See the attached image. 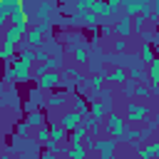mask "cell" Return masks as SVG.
Returning a JSON list of instances; mask_svg holds the SVG:
<instances>
[{
    "mask_svg": "<svg viewBox=\"0 0 159 159\" xmlns=\"http://www.w3.org/2000/svg\"><path fill=\"white\" fill-rule=\"evenodd\" d=\"M35 65H37V57H35V47H22L15 57H12V62H10V67H12V77H15V82H27V80H32V75H35Z\"/></svg>",
    "mask_w": 159,
    "mask_h": 159,
    "instance_id": "6da1fadb",
    "label": "cell"
},
{
    "mask_svg": "<svg viewBox=\"0 0 159 159\" xmlns=\"http://www.w3.org/2000/svg\"><path fill=\"white\" fill-rule=\"evenodd\" d=\"M102 129H104L109 137H114V139H119V142H122V137H124V132H127V117H122L119 112H114V109H112V112L104 117Z\"/></svg>",
    "mask_w": 159,
    "mask_h": 159,
    "instance_id": "7a4b0ae2",
    "label": "cell"
},
{
    "mask_svg": "<svg viewBox=\"0 0 159 159\" xmlns=\"http://www.w3.org/2000/svg\"><path fill=\"white\" fill-rule=\"evenodd\" d=\"M27 27H30V22H22V25H12V22H10V25H5V27H2V47L17 50L20 40H25Z\"/></svg>",
    "mask_w": 159,
    "mask_h": 159,
    "instance_id": "3957f363",
    "label": "cell"
},
{
    "mask_svg": "<svg viewBox=\"0 0 159 159\" xmlns=\"http://www.w3.org/2000/svg\"><path fill=\"white\" fill-rule=\"evenodd\" d=\"M147 117H149V107L142 104V102H134V97H132V99L127 102V124L142 127V124L147 122Z\"/></svg>",
    "mask_w": 159,
    "mask_h": 159,
    "instance_id": "277c9868",
    "label": "cell"
},
{
    "mask_svg": "<svg viewBox=\"0 0 159 159\" xmlns=\"http://www.w3.org/2000/svg\"><path fill=\"white\" fill-rule=\"evenodd\" d=\"M35 84H37L42 92H52V89H60V87H62V72H60V70H47L45 75L35 77Z\"/></svg>",
    "mask_w": 159,
    "mask_h": 159,
    "instance_id": "5b68a950",
    "label": "cell"
},
{
    "mask_svg": "<svg viewBox=\"0 0 159 159\" xmlns=\"http://www.w3.org/2000/svg\"><path fill=\"white\" fill-rule=\"evenodd\" d=\"M122 10L127 12V15H152L154 10H152V0H122Z\"/></svg>",
    "mask_w": 159,
    "mask_h": 159,
    "instance_id": "8992f818",
    "label": "cell"
},
{
    "mask_svg": "<svg viewBox=\"0 0 159 159\" xmlns=\"http://www.w3.org/2000/svg\"><path fill=\"white\" fill-rule=\"evenodd\" d=\"M117 144H119V139H114V137L112 139H94V152L104 159H112L117 152Z\"/></svg>",
    "mask_w": 159,
    "mask_h": 159,
    "instance_id": "52a82bcc",
    "label": "cell"
},
{
    "mask_svg": "<svg viewBox=\"0 0 159 159\" xmlns=\"http://www.w3.org/2000/svg\"><path fill=\"white\" fill-rule=\"evenodd\" d=\"M25 99H27V102H25V109H27V112H30V109H42V107L47 104V97H45V92H42L40 87L30 89Z\"/></svg>",
    "mask_w": 159,
    "mask_h": 159,
    "instance_id": "ba28073f",
    "label": "cell"
},
{
    "mask_svg": "<svg viewBox=\"0 0 159 159\" xmlns=\"http://www.w3.org/2000/svg\"><path fill=\"white\" fill-rule=\"evenodd\" d=\"M82 122H84V117H82V114H80V112L75 109V107H72V109H67V112H62V117H60V124H62V127H65L67 132L77 129V127H80Z\"/></svg>",
    "mask_w": 159,
    "mask_h": 159,
    "instance_id": "9c48e42d",
    "label": "cell"
},
{
    "mask_svg": "<svg viewBox=\"0 0 159 159\" xmlns=\"http://www.w3.org/2000/svg\"><path fill=\"white\" fill-rule=\"evenodd\" d=\"M114 32H117L119 37H127V40H129V37L134 35V20H132V15L124 12V15L114 22Z\"/></svg>",
    "mask_w": 159,
    "mask_h": 159,
    "instance_id": "30bf717a",
    "label": "cell"
},
{
    "mask_svg": "<svg viewBox=\"0 0 159 159\" xmlns=\"http://www.w3.org/2000/svg\"><path fill=\"white\" fill-rule=\"evenodd\" d=\"M127 72H129V80H134V82H149L147 65H144L142 60H134V62L127 67Z\"/></svg>",
    "mask_w": 159,
    "mask_h": 159,
    "instance_id": "8fae6325",
    "label": "cell"
},
{
    "mask_svg": "<svg viewBox=\"0 0 159 159\" xmlns=\"http://www.w3.org/2000/svg\"><path fill=\"white\" fill-rule=\"evenodd\" d=\"M20 2H25V0H0V30L10 22V12H12Z\"/></svg>",
    "mask_w": 159,
    "mask_h": 159,
    "instance_id": "7c38bea8",
    "label": "cell"
},
{
    "mask_svg": "<svg viewBox=\"0 0 159 159\" xmlns=\"http://www.w3.org/2000/svg\"><path fill=\"white\" fill-rule=\"evenodd\" d=\"M129 80V72H127V67H122V65H114L109 72H107V82H112V84H124Z\"/></svg>",
    "mask_w": 159,
    "mask_h": 159,
    "instance_id": "4fadbf2b",
    "label": "cell"
},
{
    "mask_svg": "<svg viewBox=\"0 0 159 159\" xmlns=\"http://www.w3.org/2000/svg\"><path fill=\"white\" fill-rule=\"evenodd\" d=\"M45 42V32L35 25V27H27V32H25V45H30V47H40Z\"/></svg>",
    "mask_w": 159,
    "mask_h": 159,
    "instance_id": "5bb4252c",
    "label": "cell"
},
{
    "mask_svg": "<svg viewBox=\"0 0 159 159\" xmlns=\"http://www.w3.org/2000/svg\"><path fill=\"white\" fill-rule=\"evenodd\" d=\"M10 22L12 25H22V22H30V15H27V7H25V2H20L12 12H10Z\"/></svg>",
    "mask_w": 159,
    "mask_h": 159,
    "instance_id": "9a60e30c",
    "label": "cell"
},
{
    "mask_svg": "<svg viewBox=\"0 0 159 159\" xmlns=\"http://www.w3.org/2000/svg\"><path fill=\"white\" fill-rule=\"evenodd\" d=\"M67 94H70V92H65L62 87H60V92H57V89H52V92H50V97H47V107H52V109L62 107V104L67 102Z\"/></svg>",
    "mask_w": 159,
    "mask_h": 159,
    "instance_id": "2e32d148",
    "label": "cell"
},
{
    "mask_svg": "<svg viewBox=\"0 0 159 159\" xmlns=\"http://www.w3.org/2000/svg\"><path fill=\"white\" fill-rule=\"evenodd\" d=\"M87 134H92V132H89V129L84 127V122H82L77 129H72V132H70V137H67V144H82Z\"/></svg>",
    "mask_w": 159,
    "mask_h": 159,
    "instance_id": "e0dca14e",
    "label": "cell"
},
{
    "mask_svg": "<svg viewBox=\"0 0 159 159\" xmlns=\"http://www.w3.org/2000/svg\"><path fill=\"white\" fill-rule=\"evenodd\" d=\"M87 60H89V50H87V45H75V47H72V62H77V65H87Z\"/></svg>",
    "mask_w": 159,
    "mask_h": 159,
    "instance_id": "ac0fdd59",
    "label": "cell"
},
{
    "mask_svg": "<svg viewBox=\"0 0 159 159\" xmlns=\"http://www.w3.org/2000/svg\"><path fill=\"white\" fill-rule=\"evenodd\" d=\"M107 84V72L102 70V72H97V75H89L87 77V87L92 89V92H97L99 87H104Z\"/></svg>",
    "mask_w": 159,
    "mask_h": 159,
    "instance_id": "d6986e66",
    "label": "cell"
},
{
    "mask_svg": "<svg viewBox=\"0 0 159 159\" xmlns=\"http://www.w3.org/2000/svg\"><path fill=\"white\" fill-rule=\"evenodd\" d=\"M27 122H30V127H42V124H47V117H45V112L42 109H30L27 112V117H25Z\"/></svg>",
    "mask_w": 159,
    "mask_h": 159,
    "instance_id": "ffe728a7",
    "label": "cell"
},
{
    "mask_svg": "<svg viewBox=\"0 0 159 159\" xmlns=\"http://www.w3.org/2000/svg\"><path fill=\"white\" fill-rule=\"evenodd\" d=\"M50 127V137L55 139V142H67V137H70V132L60 124V122H52V124H47Z\"/></svg>",
    "mask_w": 159,
    "mask_h": 159,
    "instance_id": "44dd1931",
    "label": "cell"
},
{
    "mask_svg": "<svg viewBox=\"0 0 159 159\" xmlns=\"http://www.w3.org/2000/svg\"><path fill=\"white\" fill-rule=\"evenodd\" d=\"M154 57H157V50H154V45H152V42H142V47H139V60H142L144 65H149Z\"/></svg>",
    "mask_w": 159,
    "mask_h": 159,
    "instance_id": "7402d4cb",
    "label": "cell"
},
{
    "mask_svg": "<svg viewBox=\"0 0 159 159\" xmlns=\"http://www.w3.org/2000/svg\"><path fill=\"white\" fill-rule=\"evenodd\" d=\"M92 12H97V15L104 20V17H112L117 10H112V7H109L104 0H94V2H92Z\"/></svg>",
    "mask_w": 159,
    "mask_h": 159,
    "instance_id": "603a6c76",
    "label": "cell"
},
{
    "mask_svg": "<svg viewBox=\"0 0 159 159\" xmlns=\"http://www.w3.org/2000/svg\"><path fill=\"white\" fill-rule=\"evenodd\" d=\"M40 47H45V50H47V55H62V45H60L57 40H52L50 35L45 37V42H42Z\"/></svg>",
    "mask_w": 159,
    "mask_h": 159,
    "instance_id": "cb8c5ba5",
    "label": "cell"
},
{
    "mask_svg": "<svg viewBox=\"0 0 159 159\" xmlns=\"http://www.w3.org/2000/svg\"><path fill=\"white\" fill-rule=\"evenodd\" d=\"M50 139H52V137H50V127H47V124L37 127V134H35V144H37V147H45Z\"/></svg>",
    "mask_w": 159,
    "mask_h": 159,
    "instance_id": "d4e9b609",
    "label": "cell"
},
{
    "mask_svg": "<svg viewBox=\"0 0 159 159\" xmlns=\"http://www.w3.org/2000/svg\"><path fill=\"white\" fill-rule=\"evenodd\" d=\"M147 75H149V84H154V82H159V55L147 65Z\"/></svg>",
    "mask_w": 159,
    "mask_h": 159,
    "instance_id": "484cf974",
    "label": "cell"
},
{
    "mask_svg": "<svg viewBox=\"0 0 159 159\" xmlns=\"http://www.w3.org/2000/svg\"><path fill=\"white\" fill-rule=\"evenodd\" d=\"M139 157H142V159H152V157H159V139H157V142H149L144 149H139Z\"/></svg>",
    "mask_w": 159,
    "mask_h": 159,
    "instance_id": "4316f807",
    "label": "cell"
},
{
    "mask_svg": "<svg viewBox=\"0 0 159 159\" xmlns=\"http://www.w3.org/2000/svg\"><path fill=\"white\" fill-rule=\"evenodd\" d=\"M147 97H152L149 82H137V87H134V99H147Z\"/></svg>",
    "mask_w": 159,
    "mask_h": 159,
    "instance_id": "83f0119b",
    "label": "cell"
},
{
    "mask_svg": "<svg viewBox=\"0 0 159 159\" xmlns=\"http://www.w3.org/2000/svg\"><path fill=\"white\" fill-rule=\"evenodd\" d=\"M52 7H55V2L52 0H45V2H40V7H37V20H45V17H50V12H52Z\"/></svg>",
    "mask_w": 159,
    "mask_h": 159,
    "instance_id": "f1b7e54d",
    "label": "cell"
},
{
    "mask_svg": "<svg viewBox=\"0 0 159 159\" xmlns=\"http://www.w3.org/2000/svg\"><path fill=\"white\" fill-rule=\"evenodd\" d=\"M72 107H75V109H77V112H80L82 117H84V114H89V97L84 99V97H80V94H77V97H75V104H72Z\"/></svg>",
    "mask_w": 159,
    "mask_h": 159,
    "instance_id": "f546056e",
    "label": "cell"
},
{
    "mask_svg": "<svg viewBox=\"0 0 159 159\" xmlns=\"http://www.w3.org/2000/svg\"><path fill=\"white\" fill-rule=\"evenodd\" d=\"M84 127H87L89 132H99V127H102V119H97L94 114H84Z\"/></svg>",
    "mask_w": 159,
    "mask_h": 159,
    "instance_id": "4dcf8cb0",
    "label": "cell"
},
{
    "mask_svg": "<svg viewBox=\"0 0 159 159\" xmlns=\"http://www.w3.org/2000/svg\"><path fill=\"white\" fill-rule=\"evenodd\" d=\"M137 139L142 142V129H139V127H137V129H134V127H127V132H124L122 142H137Z\"/></svg>",
    "mask_w": 159,
    "mask_h": 159,
    "instance_id": "1f68e13d",
    "label": "cell"
},
{
    "mask_svg": "<svg viewBox=\"0 0 159 159\" xmlns=\"http://www.w3.org/2000/svg\"><path fill=\"white\" fill-rule=\"evenodd\" d=\"M60 72H62V77H80V75H82V72H80V65H77V62H72V65L62 67Z\"/></svg>",
    "mask_w": 159,
    "mask_h": 159,
    "instance_id": "d6a6232c",
    "label": "cell"
},
{
    "mask_svg": "<svg viewBox=\"0 0 159 159\" xmlns=\"http://www.w3.org/2000/svg\"><path fill=\"white\" fill-rule=\"evenodd\" d=\"M134 87H137V82H134V80H127V82L122 84V94H124L127 99H132V97H134Z\"/></svg>",
    "mask_w": 159,
    "mask_h": 159,
    "instance_id": "836d02e7",
    "label": "cell"
},
{
    "mask_svg": "<svg viewBox=\"0 0 159 159\" xmlns=\"http://www.w3.org/2000/svg\"><path fill=\"white\" fill-rule=\"evenodd\" d=\"M30 129H32V127H30V122H27V119H22V122H17V127H15V134H17V137H27V134H30Z\"/></svg>",
    "mask_w": 159,
    "mask_h": 159,
    "instance_id": "e575fe53",
    "label": "cell"
},
{
    "mask_svg": "<svg viewBox=\"0 0 159 159\" xmlns=\"http://www.w3.org/2000/svg\"><path fill=\"white\" fill-rule=\"evenodd\" d=\"M112 47H114V52H127L129 42H127V37H119V35H117V40L112 42Z\"/></svg>",
    "mask_w": 159,
    "mask_h": 159,
    "instance_id": "d590c367",
    "label": "cell"
},
{
    "mask_svg": "<svg viewBox=\"0 0 159 159\" xmlns=\"http://www.w3.org/2000/svg\"><path fill=\"white\" fill-rule=\"evenodd\" d=\"M122 60H124L122 52H109V55H104V62L112 65V67H114V65H122Z\"/></svg>",
    "mask_w": 159,
    "mask_h": 159,
    "instance_id": "8d00e7d4",
    "label": "cell"
},
{
    "mask_svg": "<svg viewBox=\"0 0 159 159\" xmlns=\"http://www.w3.org/2000/svg\"><path fill=\"white\" fill-rule=\"evenodd\" d=\"M132 20H134V32H142V30H144V25H147V20H149V17H147V15H134V17H132Z\"/></svg>",
    "mask_w": 159,
    "mask_h": 159,
    "instance_id": "74e56055",
    "label": "cell"
},
{
    "mask_svg": "<svg viewBox=\"0 0 159 159\" xmlns=\"http://www.w3.org/2000/svg\"><path fill=\"white\" fill-rule=\"evenodd\" d=\"M139 35H142V40H144V42H152V45H154V42H159V40H157L159 35H157L154 30H142Z\"/></svg>",
    "mask_w": 159,
    "mask_h": 159,
    "instance_id": "f35d334b",
    "label": "cell"
},
{
    "mask_svg": "<svg viewBox=\"0 0 159 159\" xmlns=\"http://www.w3.org/2000/svg\"><path fill=\"white\" fill-rule=\"evenodd\" d=\"M92 2H94V0H75L72 7H75V10H92Z\"/></svg>",
    "mask_w": 159,
    "mask_h": 159,
    "instance_id": "ab89813d",
    "label": "cell"
},
{
    "mask_svg": "<svg viewBox=\"0 0 159 159\" xmlns=\"http://www.w3.org/2000/svg\"><path fill=\"white\" fill-rule=\"evenodd\" d=\"M37 27H40V30L45 32V37H47V35L52 32V22H50V17H45V20H40V22H37Z\"/></svg>",
    "mask_w": 159,
    "mask_h": 159,
    "instance_id": "60d3db41",
    "label": "cell"
},
{
    "mask_svg": "<svg viewBox=\"0 0 159 159\" xmlns=\"http://www.w3.org/2000/svg\"><path fill=\"white\" fill-rule=\"evenodd\" d=\"M104 2H107L112 10H119V7H122V0H104Z\"/></svg>",
    "mask_w": 159,
    "mask_h": 159,
    "instance_id": "b9f144b4",
    "label": "cell"
},
{
    "mask_svg": "<svg viewBox=\"0 0 159 159\" xmlns=\"http://www.w3.org/2000/svg\"><path fill=\"white\" fill-rule=\"evenodd\" d=\"M152 10H154V12H159V0H152Z\"/></svg>",
    "mask_w": 159,
    "mask_h": 159,
    "instance_id": "7bdbcfd3",
    "label": "cell"
},
{
    "mask_svg": "<svg viewBox=\"0 0 159 159\" xmlns=\"http://www.w3.org/2000/svg\"><path fill=\"white\" fill-rule=\"evenodd\" d=\"M154 124H157V129H159V117H157V119H154Z\"/></svg>",
    "mask_w": 159,
    "mask_h": 159,
    "instance_id": "ee69618b",
    "label": "cell"
},
{
    "mask_svg": "<svg viewBox=\"0 0 159 159\" xmlns=\"http://www.w3.org/2000/svg\"><path fill=\"white\" fill-rule=\"evenodd\" d=\"M157 22H159V12H157Z\"/></svg>",
    "mask_w": 159,
    "mask_h": 159,
    "instance_id": "f6af8a7d",
    "label": "cell"
}]
</instances>
